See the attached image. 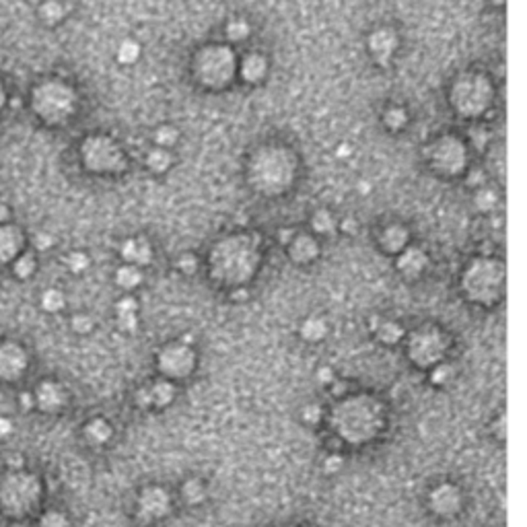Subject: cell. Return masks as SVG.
<instances>
[{"instance_id": "cell-1", "label": "cell", "mask_w": 527, "mask_h": 527, "mask_svg": "<svg viewBox=\"0 0 527 527\" xmlns=\"http://www.w3.org/2000/svg\"><path fill=\"white\" fill-rule=\"evenodd\" d=\"M332 427L346 443H369L383 427V408L371 396L346 398L332 412Z\"/></svg>"}, {"instance_id": "cell-2", "label": "cell", "mask_w": 527, "mask_h": 527, "mask_svg": "<svg viewBox=\"0 0 527 527\" xmlns=\"http://www.w3.org/2000/svg\"><path fill=\"white\" fill-rule=\"evenodd\" d=\"M260 262L258 241L249 235H235L220 241L211 251L213 279L222 284H241L253 276Z\"/></svg>"}, {"instance_id": "cell-3", "label": "cell", "mask_w": 527, "mask_h": 527, "mask_svg": "<svg viewBox=\"0 0 527 527\" xmlns=\"http://www.w3.org/2000/svg\"><path fill=\"white\" fill-rule=\"evenodd\" d=\"M462 288L469 301L493 305L505 288V266L491 258L474 260L462 276Z\"/></svg>"}, {"instance_id": "cell-4", "label": "cell", "mask_w": 527, "mask_h": 527, "mask_svg": "<svg viewBox=\"0 0 527 527\" xmlns=\"http://www.w3.org/2000/svg\"><path fill=\"white\" fill-rule=\"evenodd\" d=\"M293 171L295 167L291 155L276 147L262 149L258 155H253L249 165L251 182L260 192H284L293 180Z\"/></svg>"}, {"instance_id": "cell-5", "label": "cell", "mask_w": 527, "mask_h": 527, "mask_svg": "<svg viewBox=\"0 0 527 527\" xmlns=\"http://www.w3.org/2000/svg\"><path fill=\"white\" fill-rule=\"evenodd\" d=\"M33 112L48 124H62L74 114L76 95L62 81H46L32 95Z\"/></svg>"}, {"instance_id": "cell-6", "label": "cell", "mask_w": 527, "mask_h": 527, "mask_svg": "<svg viewBox=\"0 0 527 527\" xmlns=\"http://www.w3.org/2000/svg\"><path fill=\"white\" fill-rule=\"evenodd\" d=\"M493 101V87L482 74L460 76L451 89V103L455 112L464 118H476L488 109Z\"/></svg>"}, {"instance_id": "cell-7", "label": "cell", "mask_w": 527, "mask_h": 527, "mask_svg": "<svg viewBox=\"0 0 527 527\" xmlns=\"http://www.w3.org/2000/svg\"><path fill=\"white\" fill-rule=\"evenodd\" d=\"M39 496H41V486L32 474L17 472L2 480L0 502H2V509L11 515H27L39 502Z\"/></svg>"}, {"instance_id": "cell-8", "label": "cell", "mask_w": 527, "mask_h": 527, "mask_svg": "<svg viewBox=\"0 0 527 527\" xmlns=\"http://www.w3.org/2000/svg\"><path fill=\"white\" fill-rule=\"evenodd\" d=\"M196 76L206 87H222L227 85L235 74V54L222 46L204 48L200 54H196Z\"/></svg>"}, {"instance_id": "cell-9", "label": "cell", "mask_w": 527, "mask_h": 527, "mask_svg": "<svg viewBox=\"0 0 527 527\" xmlns=\"http://www.w3.org/2000/svg\"><path fill=\"white\" fill-rule=\"evenodd\" d=\"M445 352H447V336L434 326L418 328L408 340L410 361L422 369H431L436 363H441Z\"/></svg>"}, {"instance_id": "cell-10", "label": "cell", "mask_w": 527, "mask_h": 527, "mask_svg": "<svg viewBox=\"0 0 527 527\" xmlns=\"http://www.w3.org/2000/svg\"><path fill=\"white\" fill-rule=\"evenodd\" d=\"M81 155L85 161V167L91 171H97V173L118 171L122 167V161H124L120 147L107 136L87 138L83 149H81Z\"/></svg>"}, {"instance_id": "cell-11", "label": "cell", "mask_w": 527, "mask_h": 527, "mask_svg": "<svg viewBox=\"0 0 527 527\" xmlns=\"http://www.w3.org/2000/svg\"><path fill=\"white\" fill-rule=\"evenodd\" d=\"M429 161L441 175H458L467 163L465 145L455 136H441L429 149Z\"/></svg>"}, {"instance_id": "cell-12", "label": "cell", "mask_w": 527, "mask_h": 527, "mask_svg": "<svg viewBox=\"0 0 527 527\" xmlns=\"http://www.w3.org/2000/svg\"><path fill=\"white\" fill-rule=\"evenodd\" d=\"M156 367L163 375V379H169V381L186 379L196 367V352L192 346H187L184 342L167 344L156 356Z\"/></svg>"}, {"instance_id": "cell-13", "label": "cell", "mask_w": 527, "mask_h": 527, "mask_svg": "<svg viewBox=\"0 0 527 527\" xmlns=\"http://www.w3.org/2000/svg\"><path fill=\"white\" fill-rule=\"evenodd\" d=\"M462 505H464V496H462V491L455 486V484H439L434 486L429 495V507L433 511L434 515L439 517H455L460 511H462Z\"/></svg>"}, {"instance_id": "cell-14", "label": "cell", "mask_w": 527, "mask_h": 527, "mask_svg": "<svg viewBox=\"0 0 527 527\" xmlns=\"http://www.w3.org/2000/svg\"><path fill=\"white\" fill-rule=\"evenodd\" d=\"M171 511V496L161 486H149L138 496V515L142 521H159Z\"/></svg>"}, {"instance_id": "cell-15", "label": "cell", "mask_w": 527, "mask_h": 527, "mask_svg": "<svg viewBox=\"0 0 527 527\" xmlns=\"http://www.w3.org/2000/svg\"><path fill=\"white\" fill-rule=\"evenodd\" d=\"M27 369V354L15 342L0 344V379L15 381L21 373Z\"/></svg>"}, {"instance_id": "cell-16", "label": "cell", "mask_w": 527, "mask_h": 527, "mask_svg": "<svg viewBox=\"0 0 527 527\" xmlns=\"http://www.w3.org/2000/svg\"><path fill=\"white\" fill-rule=\"evenodd\" d=\"M173 398H175V385L169 379H159L138 392V403L142 408H163L173 402Z\"/></svg>"}, {"instance_id": "cell-17", "label": "cell", "mask_w": 527, "mask_h": 527, "mask_svg": "<svg viewBox=\"0 0 527 527\" xmlns=\"http://www.w3.org/2000/svg\"><path fill=\"white\" fill-rule=\"evenodd\" d=\"M427 266H429V255H427L425 249L420 248L402 249L398 260H396V268L400 270V274L412 280L422 276Z\"/></svg>"}, {"instance_id": "cell-18", "label": "cell", "mask_w": 527, "mask_h": 527, "mask_svg": "<svg viewBox=\"0 0 527 527\" xmlns=\"http://www.w3.org/2000/svg\"><path fill=\"white\" fill-rule=\"evenodd\" d=\"M398 48V35L392 29H377L369 37V50H371L375 62L381 66H387L394 52Z\"/></svg>"}, {"instance_id": "cell-19", "label": "cell", "mask_w": 527, "mask_h": 527, "mask_svg": "<svg viewBox=\"0 0 527 527\" xmlns=\"http://www.w3.org/2000/svg\"><path fill=\"white\" fill-rule=\"evenodd\" d=\"M35 403L41 408V410H46V412H56V410H60L66 402V394H64V389L58 385V383H54V381H44L39 387H37V392H35Z\"/></svg>"}, {"instance_id": "cell-20", "label": "cell", "mask_w": 527, "mask_h": 527, "mask_svg": "<svg viewBox=\"0 0 527 527\" xmlns=\"http://www.w3.org/2000/svg\"><path fill=\"white\" fill-rule=\"evenodd\" d=\"M23 248V235L13 225H0V264L15 260Z\"/></svg>"}, {"instance_id": "cell-21", "label": "cell", "mask_w": 527, "mask_h": 527, "mask_svg": "<svg viewBox=\"0 0 527 527\" xmlns=\"http://www.w3.org/2000/svg\"><path fill=\"white\" fill-rule=\"evenodd\" d=\"M122 258L126 260V264L132 266H145L153 262V248L147 239L136 237V239H128L122 246Z\"/></svg>"}, {"instance_id": "cell-22", "label": "cell", "mask_w": 527, "mask_h": 527, "mask_svg": "<svg viewBox=\"0 0 527 527\" xmlns=\"http://www.w3.org/2000/svg\"><path fill=\"white\" fill-rule=\"evenodd\" d=\"M288 249H291V258L299 264H307V262H313L319 253V246L317 241L309 237V235H295L288 244Z\"/></svg>"}, {"instance_id": "cell-23", "label": "cell", "mask_w": 527, "mask_h": 527, "mask_svg": "<svg viewBox=\"0 0 527 527\" xmlns=\"http://www.w3.org/2000/svg\"><path fill=\"white\" fill-rule=\"evenodd\" d=\"M266 72H268V60H266L264 54L253 52V54H248L244 58V62H241V79L246 83H251V85L260 83L266 76Z\"/></svg>"}, {"instance_id": "cell-24", "label": "cell", "mask_w": 527, "mask_h": 527, "mask_svg": "<svg viewBox=\"0 0 527 527\" xmlns=\"http://www.w3.org/2000/svg\"><path fill=\"white\" fill-rule=\"evenodd\" d=\"M381 248L389 253H400L406 244H408V231L403 229L402 225H392L381 233Z\"/></svg>"}, {"instance_id": "cell-25", "label": "cell", "mask_w": 527, "mask_h": 527, "mask_svg": "<svg viewBox=\"0 0 527 527\" xmlns=\"http://www.w3.org/2000/svg\"><path fill=\"white\" fill-rule=\"evenodd\" d=\"M373 330H375L377 340L383 344H398L403 338V328L392 319H379V323Z\"/></svg>"}, {"instance_id": "cell-26", "label": "cell", "mask_w": 527, "mask_h": 527, "mask_svg": "<svg viewBox=\"0 0 527 527\" xmlns=\"http://www.w3.org/2000/svg\"><path fill=\"white\" fill-rule=\"evenodd\" d=\"M301 336L303 340L307 342H321L326 336H328V323L323 317H317V315H311L307 317L303 323H301Z\"/></svg>"}, {"instance_id": "cell-27", "label": "cell", "mask_w": 527, "mask_h": 527, "mask_svg": "<svg viewBox=\"0 0 527 527\" xmlns=\"http://www.w3.org/2000/svg\"><path fill=\"white\" fill-rule=\"evenodd\" d=\"M112 425L103 418H95L85 427V436L91 445H105L112 439Z\"/></svg>"}, {"instance_id": "cell-28", "label": "cell", "mask_w": 527, "mask_h": 527, "mask_svg": "<svg viewBox=\"0 0 527 527\" xmlns=\"http://www.w3.org/2000/svg\"><path fill=\"white\" fill-rule=\"evenodd\" d=\"M116 282H118V286H120V288H124V291H132V288H136V286L142 282V272H140V268H138V266L124 264V266H122V268H118V272H116Z\"/></svg>"}, {"instance_id": "cell-29", "label": "cell", "mask_w": 527, "mask_h": 527, "mask_svg": "<svg viewBox=\"0 0 527 527\" xmlns=\"http://www.w3.org/2000/svg\"><path fill=\"white\" fill-rule=\"evenodd\" d=\"M64 15H66V8H64L62 2H58V0H46V2L39 6V17H41V21L48 23V25L60 23L64 19Z\"/></svg>"}, {"instance_id": "cell-30", "label": "cell", "mask_w": 527, "mask_h": 527, "mask_svg": "<svg viewBox=\"0 0 527 527\" xmlns=\"http://www.w3.org/2000/svg\"><path fill=\"white\" fill-rule=\"evenodd\" d=\"M147 167H149L151 171H155V173L167 171V169L171 167V155H169V151H167V149H161V147L149 151V155H147Z\"/></svg>"}, {"instance_id": "cell-31", "label": "cell", "mask_w": 527, "mask_h": 527, "mask_svg": "<svg viewBox=\"0 0 527 527\" xmlns=\"http://www.w3.org/2000/svg\"><path fill=\"white\" fill-rule=\"evenodd\" d=\"M204 496H206V491H204V484H202L200 480L192 478V480L184 482V486H182V498L186 500L187 505H200V502L204 500Z\"/></svg>"}, {"instance_id": "cell-32", "label": "cell", "mask_w": 527, "mask_h": 527, "mask_svg": "<svg viewBox=\"0 0 527 527\" xmlns=\"http://www.w3.org/2000/svg\"><path fill=\"white\" fill-rule=\"evenodd\" d=\"M249 33H251V27H249L248 21L241 19V17L231 19L227 23V27H225V35H227L229 41H244V39H248Z\"/></svg>"}, {"instance_id": "cell-33", "label": "cell", "mask_w": 527, "mask_h": 527, "mask_svg": "<svg viewBox=\"0 0 527 527\" xmlns=\"http://www.w3.org/2000/svg\"><path fill=\"white\" fill-rule=\"evenodd\" d=\"M336 218L332 213H328V211H317L313 217H311V227L319 233V235H328V233H332L334 229H336Z\"/></svg>"}, {"instance_id": "cell-34", "label": "cell", "mask_w": 527, "mask_h": 527, "mask_svg": "<svg viewBox=\"0 0 527 527\" xmlns=\"http://www.w3.org/2000/svg\"><path fill=\"white\" fill-rule=\"evenodd\" d=\"M433 371H431V379H433L434 385H449L453 379H455V367L453 365H449V363H436L434 367H431Z\"/></svg>"}, {"instance_id": "cell-35", "label": "cell", "mask_w": 527, "mask_h": 527, "mask_svg": "<svg viewBox=\"0 0 527 527\" xmlns=\"http://www.w3.org/2000/svg\"><path fill=\"white\" fill-rule=\"evenodd\" d=\"M116 56L122 64H134L140 58V46L136 41H132V39H126V41L120 44Z\"/></svg>"}, {"instance_id": "cell-36", "label": "cell", "mask_w": 527, "mask_h": 527, "mask_svg": "<svg viewBox=\"0 0 527 527\" xmlns=\"http://www.w3.org/2000/svg\"><path fill=\"white\" fill-rule=\"evenodd\" d=\"M383 122H385V126H387L389 130L398 132V130H402L403 126L408 124V114H406L403 107H396V105H394V107H389V109L385 112Z\"/></svg>"}, {"instance_id": "cell-37", "label": "cell", "mask_w": 527, "mask_h": 527, "mask_svg": "<svg viewBox=\"0 0 527 527\" xmlns=\"http://www.w3.org/2000/svg\"><path fill=\"white\" fill-rule=\"evenodd\" d=\"M474 204H476L478 211L488 213V211H493L496 206V194L493 189H488V187H478L476 196H474Z\"/></svg>"}, {"instance_id": "cell-38", "label": "cell", "mask_w": 527, "mask_h": 527, "mask_svg": "<svg viewBox=\"0 0 527 527\" xmlns=\"http://www.w3.org/2000/svg\"><path fill=\"white\" fill-rule=\"evenodd\" d=\"M178 138H180V132H178V128H173V126H163V128L156 130L155 134L156 147H161V149L173 147V145L178 142Z\"/></svg>"}, {"instance_id": "cell-39", "label": "cell", "mask_w": 527, "mask_h": 527, "mask_svg": "<svg viewBox=\"0 0 527 527\" xmlns=\"http://www.w3.org/2000/svg\"><path fill=\"white\" fill-rule=\"evenodd\" d=\"M41 307L50 313H56L64 307V295L58 288H50L41 295Z\"/></svg>"}, {"instance_id": "cell-40", "label": "cell", "mask_w": 527, "mask_h": 527, "mask_svg": "<svg viewBox=\"0 0 527 527\" xmlns=\"http://www.w3.org/2000/svg\"><path fill=\"white\" fill-rule=\"evenodd\" d=\"M33 272H35V258H33L32 253L19 255L17 262H15V274L19 279H29Z\"/></svg>"}, {"instance_id": "cell-41", "label": "cell", "mask_w": 527, "mask_h": 527, "mask_svg": "<svg viewBox=\"0 0 527 527\" xmlns=\"http://www.w3.org/2000/svg\"><path fill=\"white\" fill-rule=\"evenodd\" d=\"M68 268H70L72 272H76V274L85 272V270L89 268V258H87V253H83V251L70 253V255H68Z\"/></svg>"}, {"instance_id": "cell-42", "label": "cell", "mask_w": 527, "mask_h": 527, "mask_svg": "<svg viewBox=\"0 0 527 527\" xmlns=\"http://www.w3.org/2000/svg\"><path fill=\"white\" fill-rule=\"evenodd\" d=\"M39 527H70V523H68L66 515L58 513V511H50L41 517Z\"/></svg>"}, {"instance_id": "cell-43", "label": "cell", "mask_w": 527, "mask_h": 527, "mask_svg": "<svg viewBox=\"0 0 527 527\" xmlns=\"http://www.w3.org/2000/svg\"><path fill=\"white\" fill-rule=\"evenodd\" d=\"M72 330L79 332V334H89L93 330V319L89 315H85V313L74 315L72 317Z\"/></svg>"}, {"instance_id": "cell-44", "label": "cell", "mask_w": 527, "mask_h": 527, "mask_svg": "<svg viewBox=\"0 0 527 527\" xmlns=\"http://www.w3.org/2000/svg\"><path fill=\"white\" fill-rule=\"evenodd\" d=\"M118 328L124 332H134L138 328V315L136 313H122L118 315Z\"/></svg>"}, {"instance_id": "cell-45", "label": "cell", "mask_w": 527, "mask_h": 527, "mask_svg": "<svg viewBox=\"0 0 527 527\" xmlns=\"http://www.w3.org/2000/svg\"><path fill=\"white\" fill-rule=\"evenodd\" d=\"M116 313L122 315V313H138V301L134 297H124L116 303Z\"/></svg>"}, {"instance_id": "cell-46", "label": "cell", "mask_w": 527, "mask_h": 527, "mask_svg": "<svg viewBox=\"0 0 527 527\" xmlns=\"http://www.w3.org/2000/svg\"><path fill=\"white\" fill-rule=\"evenodd\" d=\"M178 268H180L184 274H194L196 268H198V262H196V258H194L192 253H184V255L178 260Z\"/></svg>"}, {"instance_id": "cell-47", "label": "cell", "mask_w": 527, "mask_h": 527, "mask_svg": "<svg viewBox=\"0 0 527 527\" xmlns=\"http://www.w3.org/2000/svg\"><path fill=\"white\" fill-rule=\"evenodd\" d=\"M303 418L309 422V425H315V422H319V418H321V408L317 406V403H309L305 410H303Z\"/></svg>"}, {"instance_id": "cell-48", "label": "cell", "mask_w": 527, "mask_h": 527, "mask_svg": "<svg viewBox=\"0 0 527 527\" xmlns=\"http://www.w3.org/2000/svg\"><path fill=\"white\" fill-rule=\"evenodd\" d=\"M33 244H35V248L37 249L46 251V249H50L54 246V239H52V235H48V233H37L35 239H33Z\"/></svg>"}, {"instance_id": "cell-49", "label": "cell", "mask_w": 527, "mask_h": 527, "mask_svg": "<svg viewBox=\"0 0 527 527\" xmlns=\"http://www.w3.org/2000/svg\"><path fill=\"white\" fill-rule=\"evenodd\" d=\"M342 465L344 464H342L340 455H330V458H326V472H330V474L338 472Z\"/></svg>"}, {"instance_id": "cell-50", "label": "cell", "mask_w": 527, "mask_h": 527, "mask_svg": "<svg viewBox=\"0 0 527 527\" xmlns=\"http://www.w3.org/2000/svg\"><path fill=\"white\" fill-rule=\"evenodd\" d=\"M340 227L342 231L348 233V235H354V233H356V220H354V218H344L340 222Z\"/></svg>"}, {"instance_id": "cell-51", "label": "cell", "mask_w": 527, "mask_h": 527, "mask_svg": "<svg viewBox=\"0 0 527 527\" xmlns=\"http://www.w3.org/2000/svg\"><path fill=\"white\" fill-rule=\"evenodd\" d=\"M467 184L474 187V189L482 187V184H484V173H482V171H474V173H472V178L467 180Z\"/></svg>"}, {"instance_id": "cell-52", "label": "cell", "mask_w": 527, "mask_h": 527, "mask_svg": "<svg viewBox=\"0 0 527 527\" xmlns=\"http://www.w3.org/2000/svg\"><path fill=\"white\" fill-rule=\"evenodd\" d=\"M279 237L284 244H291V239L295 237V231H293V229H284V231H280Z\"/></svg>"}, {"instance_id": "cell-53", "label": "cell", "mask_w": 527, "mask_h": 527, "mask_svg": "<svg viewBox=\"0 0 527 527\" xmlns=\"http://www.w3.org/2000/svg\"><path fill=\"white\" fill-rule=\"evenodd\" d=\"M11 420H0V434H6L11 433Z\"/></svg>"}, {"instance_id": "cell-54", "label": "cell", "mask_w": 527, "mask_h": 527, "mask_svg": "<svg viewBox=\"0 0 527 527\" xmlns=\"http://www.w3.org/2000/svg\"><path fill=\"white\" fill-rule=\"evenodd\" d=\"M4 220H8V208H6L4 204H0V225H2Z\"/></svg>"}, {"instance_id": "cell-55", "label": "cell", "mask_w": 527, "mask_h": 527, "mask_svg": "<svg viewBox=\"0 0 527 527\" xmlns=\"http://www.w3.org/2000/svg\"><path fill=\"white\" fill-rule=\"evenodd\" d=\"M4 101H6V95H4V89H2V83H0V109H2V105H4Z\"/></svg>"}]
</instances>
